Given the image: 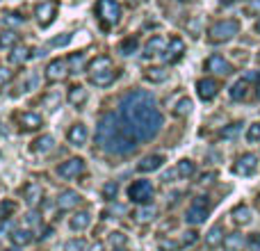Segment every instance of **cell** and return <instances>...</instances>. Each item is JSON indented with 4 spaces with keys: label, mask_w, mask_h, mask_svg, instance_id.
Wrapping results in <instances>:
<instances>
[{
    "label": "cell",
    "mask_w": 260,
    "mask_h": 251,
    "mask_svg": "<svg viewBox=\"0 0 260 251\" xmlns=\"http://www.w3.org/2000/svg\"><path fill=\"white\" fill-rule=\"evenodd\" d=\"M119 114L123 117V121L128 123L130 133L137 142H148L160 133L165 117H162L160 108L155 103V96L148 94L144 89H135L130 94L123 96Z\"/></svg>",
    "instance_id": "obj_1"
},
{
    "label": "cell",
    "mask_w": 260,
    "mask_h": 251,
    "mask_svg": "<svg viewBox=\"0 0 260 251\" xmlns=\"http://www.w3.org/2000/svg\"><path fill=\"white\" fill-rule=\"evenodd\" d=\"M137 139L133 137L128 123L119 112H108L96 125V146L110 155H128L135 151Z\"/></svg>",
    "instance_id": "obj_2"
},
{
    "label": "cell",
    "mask_w": 260,
    "mask_h": 251,
    "mask_svg": "<svg viewBox=\"0 0 260 251\" xmlns=\"http://www.w3.org/2000/svg\"><path fill=\"white\" fill-rule=\"evenodd\" d=\"M240 32V23L235 18H224V21H217L215 25H210L208 30V39L212 44H224V41H231L235 35Z\"/></svg>",
    "instance_id": "obj_3"
},
{
    "label": "cell",
    "mask_w": 260,
    "mask_h": 251,
    "mask_svg": "<svg viewBox=\"0 0 260 251\" xmlns=\"http://www.w3.org/2000/svg\"><path fill=\"white\" fill-rule=\"evenodd\" d=\"M96 16L101 18L103 27L117 25L121 21V5L117 0H96Z\"/></svg>",
    "instance_id": "obj_4"
},
{
    "label": "cell",
    "mask_w": 260,
    "mask_h": 251,
    "mask_svg": "<svg viewBox=\"0 0 260 251\" xmlns=\"http://www.w3.org/2000/svg\"><path fill=\"white\" fill-rule=\"evenodd\" d=\"M208 215H210V203H208V197H197L192 201V206L187 208V212H185V222L192 226H199L203 224V222L208 219Z\"/></svg>",
    "instance_id": "obj_5"
},
{
    "label": "cell",
    "mask_w": 260,
    "mask_h": 251,
    "mask_svg": "<svg viewBox=\"0 0 260 251\" xmlns=\"http://www.w3.org/2000/svg\"><path fill=\"white\" fill-rule=\"evenodd\" d=\"M128 199L130 201H135V203H148L153 199V185H151V180H144V178H139V180H133V185L128 187Z\"/></svg>",
    "instance_id": "obj_6"
},
{
    "label": "cell",
    "mask_w": 260,
    "mask_h": 251,
    "mask_svg": "<svg viewBox=\"0 0 260 251\" xmlns=\"http://www.w3.org/2000/svg\"><path fill=\"white\" fill-rule=\"evenodd\" d=\"M57 174L62 176L64 180H73V178H80L85 174V160L82 158H69L67 162L57 167Z\"/></svg>",
    "instance_id": "obj_7"
},
{
    "label": "cell",
    "mask_w": 260,
    "mask_h": 251,
    "mask_svg": "<svg viewBox=\"0 0 260 251\" xmlns=\"http://www.w3.org/2000/svg\"><path fill=\"white\" fill-rule=\"evenodd\" d=\"M69 76V62L67 59H50L46 67V78L48 82H62Z\"/></svg>",
    "instance_id": "obj_8"
},
{
    "label": "cell",
    "mask_w": 260,
    "mask_h": 251,
    "mask_svg": "<svg viewBox=\"0 0 260 251\" xmlns=\"http://www.w3.org/2000/svg\"><path fill=\"white\" fill-rule=\"evenodd\" d=\"M185 55V41L180 39V37H174V39L169 41V46L165 48V55H162V59H165L167 64H176L180 57Z\"/></svg>",
    "instance_id": "obj_9"
},
{
    "label": "cell",
    "mask_w": 260,
    "mask_h": 251,
    "mask_svg": "<svg viewBox=\"0 0 260 251\" xmlns=\"http://www.w3.org/2000/svg\"><path fill=\"white\" fill-rule=\"evenodd\" d=\"M258 167V158L253 153H244V155L238 158V162L233 165V171L238 176H251Z\"/></svg>",
    "instance_id": "obj_10"
},
{
    "label": "cell",
    "mask_w": 260,
    "mask_h": 251,
    "mask_svg": "<svg viewBox=\"0 0 260 251\" xmlns=\"http://www.w3.org/2000/svg\"><path fill=\"white\" fill-rule=\"evenodd\" d=\"M197 94L201 101H212L219 94V82L215 78H203V80L197 82Z\"/></svg>",
    "instance_id": "obj_11"
},
{
    "label": "cell",
    "mask_w": 260,
    "mask_h": 251,
    "mask_svg": "<svg viewBox=\"0 0 260 251\" xmlns=\"http://www.w3.org/2000/svg\"><path fill=\"white\" fill-rule=\"evenodd\" d=\"M35 16H37V21H39V25H50V23L55 21V16H57V5L55 3H41V5H37V9H35Z\"/></svg>",
    "instance_id": "obj_12"
},
{
    "label": "cell",
    "mask_w": 260,
    "mask_h": 251,
    "mask_svg": "<svg viewBox=\"0 0 260 251\" xmlns=\"http://www.w3.org/2000/svg\"><path fill=\"white\" fill-rule=\"evenodd\" d=\"M206 71L217 73V76H229V73L233 71V67H231V62L224 59L221 55H210V57L206 59Z\"/></svg>",
    "instance_id": "obj_13"
},
{
    "label": "cell",
    "mask_w": 260,
    "mask_h": 251,
    "mask_svg": "<svg viewBox=\"0 0 260 251\" xmlns=\"http://www.w3.org/2000/svg\"><path fill=\"white\" fill-rule=\"evenodd\" d=\"M16 121L18 125H21V130H39L41 125H44V119H41V114H37V112H21V114H16Z\"/></svg>",
    "instance_id": "obj_14"
},
{
    "label": "cell",
    "mask_w": 260,
    "mask_h": 251,
    "mask_svg": "<svg viewBox=\"0 0 260 251\" xmlns=\"http://www.w3.org/2000/svg\"><path fill=\"white\" fill-rule=\"evenodd\" d=\"M67 139H69V144H73V146H85L87 139H89L87 125L85 123H73L67 133Z\"/></svg>",
    "instance_id": "obj_15"
},
{
    "label": "cell",
    "mask_w": 260,
    "mask_h": 251,
    "mask_svg": "<svg viewBox=\"0 0 260 251\" xmlns=\"http://www.w3.org/2000/svg\"><path fill=\"white\" fill-rule=\"evenodd\" d=\"M162 165H165V155H160V153H151V155L142 158V162L137 165V169L142 171V174H151V171L160 169Z\"/></svg>",
    "instance_id": "obj_16"
},
{
    "label": "cell",
    "mask_w": 260,
    "mask_h": 251,
    "mask_svg": "<svg viewBox=\"0 0 260 251\" xmlns=\"http://www.w3.org/2000/svg\"><path fill=\"white\" fill-rule=\"evenodd\" d=\"M23 199H25L27 206H37V203H41V199H44V187L32 180V183H27L25 187H23Z\"/></svg>",
    "instance_id": "obj_17"
},
{
    "label": "cell",
    "mask_w": 260,
    "mask_h": 251,
    "mask_svg": "<svg viewBox=\"0 0 260 251\" xmlns=\"http://www.w3.org/2000/svg\"><path fill=\"white\" fill-rule=\"evenodd\" d=\"M80 203H82L80 194L73 192V190H67V192H62V194H59V199H57V208H59V210H71V208L80 206Z\"/></svg>",
    "instance_id": "obj_18"
},
{
    "label": "cell",
    "mask_w": 260,
    "mask_h": 251,
    "mask_svg": "<svg viewBox=\"0 0 260 251\" xmlns=\"http://www.w3.org/2000/svg\"><path fill=\"white\" fill-rule=\"evenodd\" d=\"M112 67V59L108 57V55H99V57H94L89 62V67H87V71H89V76H96V73H105L110 71Z\"/></svg>",
    "instance_id": "obj_19"
},
{
    "label": "cell",
    "mask_w": 260,
    "mask_h": 251,
    "mask_svg": "<svg viewBox=\"0 0 260 251\" xmlns=\"http://www.w3.org/2000/svg\"><path fill=\"white\" fill-rule=\"evenodd\" d=\"M69 226H71L73 231H87L91 226V215L89 210H78L76 215L69 219Z\"/></svg>",
    "instance_id": "obj_20"
},
{
    "label": "cell",
    "mask_w": 260,
    "mask_h": 251,
    "mask_svg": "<svg viewBox=\"0 0 260 251\" xmlns=\"http://www.w3.org/2000/svg\"><path fill=\"white\" fill-rule=\"evenodd\" d=\"M157 53H165V39L162 35H153L144 46V57H155Z\"/></svg>",
    "instance_id": "obj_21"
},
{
    "label": "cell",
    "mask_w": 260,
    "mask_h": 251,
    "mask_svg": "<svg viewBox=\"0 0 260 251\" xmlns=\"http://www.w3.org/2000/svg\"><path fill=\"white\" fill-rule=\"evenodd\" d=\"M69 103L73 105V108H82V105L87 103V89L82 85H73L71 89H69Z\"/></svg>",
    "instance_id": "obj_22"
},
{
    "label": "cell",
    "mask_w": 260,
    "mask_h": 251,
    "mask_svg": "<svg viewBox=\"0 0 260 251\" xmlns=\"http://www.w3.org/2000/svg\"><path fill=\"white\" fill-rule=\"evenodd\" d=\"M30 55H32V50L27 48V46L16 44V46L12 48V53H9V62H12L14 67H18V64H23L25 59H30Z\"/></svg>",
    "instance_id": "obj_23"
},
{
    "label": "cell",
    "mask_w": 260,
    "mask_h": 251,
    "mask_svg": "<svg viewBox=\"0 0 260 251\" xmlns=\"http://www.w3.org/2000/svg\"><path fill=\"white\" fill-rule=\"evenodd\" d=\"M247 247V240H244L242 233H231L224 238V249L226 251H242Z\"/></svg>",
    "instance_id": "obj_24"
},
{
    "label": "cell",
    "mask_w": 260,
    "mask_h": 251,
    "mask_svg": "<svg viewBox=\"0 0 260 251\" xmlns=\"http://www.w3.org/2000/svg\"><path fill=\"white\" fill-rule=\"evenodd\" d=\"M114 80H117V71H114V69H110V71H105V73L89 76V82L91 85H96V87H110Z\"/></svg>",
    "instance_id": "obj_25"
},
{
    "label": "cell",
    "mask_w": 260,
    "mask_h": 251,
    "mask_svg": "<svg viewBox=\"0 0 260 251\" xmlns=\"http://www.w3.org/2000/svg\"><path fill=\"white\" fill-rule=\"evenodd\" d=\"M206 244H208L210 249H215V247H219V244H224V229H221V224H215L210 231H208Z\"/></svg>",
    "instance_id": "obj_26"
},
{
    "label": "cell",
    "mask_w": 260,
    "mask_h": 251,
    "mask_svg": "<svg viewBox=\"0 0 260 251\" xmlns=\"http://www.w3.org/2000/svg\"><path fill=\"white\" fill-rule=\"evenodd\" d=\"M53 146H55V139L50 137V135H41V137H37L35 142H32V153H48V151H53Z\"/></svg>",
    "instance_id": "obj_27"
},
{
    "label": "cell",
    "mask_w": 260,
    "mask_h": 251,
    "mask_svg": "<svg viewBox=\"0 0 260 251\" xmlns=\"http://www.w3.org/2000/svg\"><path fill=\"white\" fill-rule=\"evenodd\" d=\"M247 96H249V78H242V80H238L233 87H231V99L244 101Z\"/></svg>",
    "instance_id": "obj_28"
},
{
    "label": "cell",
    "mask_w": 260,
    "mask_h": 251,
    "mask_svg": "<svg viewBox=\"0 0 260 251\" xmlns=\"http://www.w3.org/2000/svg\"><path fill=\"white\" fill-rule=\"evenodd\" d=\"M231 217H233L235 224L247 226L249 222H251V210H249V206H235L233 212H231Z\"/></svg>",
    "instance_id": "obj_29"
},
{
    "label": "cell",
    "mask_w": 260,
    "mask_h": 251,
    "mask_svg": "<svg viewBox=\"0 0 260 251\" xmlns=\"http://www.w3.org/2000/svg\"><path fill=\"white\" fill-rule=\"evenodd\" d=\"M192 108H194V103H192V99H187V96H185V99H180L178 103L174 105V117H189V114H192Z\"/></svg>",
    "instance_id": "obj_30"
},
{
    "label": "cell",
    "mask_w": 260,
    "mask_h": 251,
    "mask_svg": "<svg viewBox=\"0 0 260 251\" xmlns=\"http://www.w3.org/2000/svg\"><path fill=\"white\" fill-rule=\"evenodd\" d=\"M85 64H87L85 53H73L71 57H69V71L71 73H82L85 71Z\"/></svg>",
    "instance_id": "obj_31"
},
{
    "label": "cell",
    "mask_w": 260,
    "mask_h": 251,
    "mask_svg": "<svg viewBox=\"0 0 260 251\" xmlns=\"http://www.w3.org/2000/svg\"><path fill=\"white\" fill-rule=\"evenodd\" d=\"M9 238H12V242L18 244V247H25V244L32 242V233L30 231H25V229H14Z\"/></svg>",
    "instance_id": "obj_32"
},
{
    "label": "cell",
    "mask_w": 260,
    "mask_h": 251,
    "mask_svg": "<svg viewBox=\"0 0 260 251\" xmlns=\"http://www.w3.org/2000/svg\"><path fill=\"white\" fill-rule=\"evenodd\" d=\"M155 215H157L155 208H153V206H146V203H144L142 208H137V210H135L133 217H135L137 222H142V224H146V222H151Z\"/></svg>",
    "instance_id": "obj_33"
},
{
    "label": "cell",
    "mask_w": 260,
    "mask_h": 251,
    "mask_svg": "<svg viewBox=\"0 0 260 251\" xmlns=\"http://www.w3.org/2000/svg\"><path fill=\"white\" fill-rule=\"evenodd\" d=\"M144 78H146L148 82H165L167 80V71L160 67H151L144 71Z\"/></svg>",
    "instance_id": "obj_34"
},
{
    "label": "cell",
    "mask_w": 260,
    "mask_h": 251,
    "mask_svg": "<svg viewBox=\"0 0 260 251\" xmlns=\"http://www.w3.org/2000/svg\"><path fill=\"white\" fill-rule=\"evenodd\" d=\"M16 44H18V35L14 30L0 32V48H14Z\"/></svg>",
    "instance_id": "obj_35"
},
{
    "label": "cell",
    "mask_w": 260,
    "mask_h": 251,
    "mask_svg": "<svg viewBox=\"0 0 260 251\" xmlns=\"http://www.w3.org/2000/svg\"><path fill=\"white\" fill-rule=\"evenodd\" d=\"M194 171H197V167H194L192 160H180L178 165H176V174L183 176V178H189Z\"/></svg>",
    "instance_id": "obj_36"
},
{
    "label": "cell",
    "mask_w": 260,
    "mask_h": 251,
    "mask_svg": "<svg viewBox=\"0 0 260 251\" xmlns=\"http://www.w3.org/2000/svg\"><path fill=\"white\" fill-rule=\"evenodd\" d=\"M14 212H16V203H14L12 199H3V201H0V222L12 217Z\"/></svg>",
    "instance_id": "obj_37"
},
{
    "label": "cell",
    "mask_w": 260,
    "mask_h": 251,
    "mask_svg": "<svg viewBox=\"0 0 260 251\" xmlns=\"http://www.w3.org/2000/svg\"><path fill=\"white\" fill-rule=\"evenodd\" d=\"M137 48H139V41L135 39V37H128V39H123L121 44H119L121 55H133V53H137Z\"/></svg>",
    "instance_id": "obj_38"
},
{
    "label": "cell",
    "mask_w": 260,
    "mask_h": 251,
    "mask_svg": "<svg viewBox=\"0 0 260 251\" xmlns=\"http://www.w3.org/2000/svg\"><path fill=\"white\" fill-rule=\"evenodd\" d=\"M240 133H242V123H240V121H235V123L226 125V128L221 130L219 135H221V139H235Z\"/></svg>",
    "instance_id": "obj_39"
},
{
    "label": "cell",
    "mask_w": 260,
    "mask_h": 251,
    "mask_svg": "<svg viewBox=\"0 0 260 251\" xmlns=\"http://www.w3.org/2000/svg\"><path fill=\"white\" fill-rule=\"evenodd\" d=\"M157 247H160V251H178L180 247H183V242H178V240H160V244H157Z\"/></svg>",
    "instance_id": "obj_40"
},
{
    "label": "cell",
    "mask_w": 260,
    "mask_h": 251,
    "mask_svg": "<svg viewBox=\"0 0 260 251\" xmlns=\"http://www.w3.org/2000/svg\"><path fill=\"white\" fill-rule=\"evenodd\" d=\"M87 249V242L85 240H69L67 244H64V251H85Z\"/></svg>",
    "instance_id": "obj_41"
},
{
    "label": "cell",
    "mask_w": 260,
    "mask_h": 251,
    "mask_svg": "<svg viewBox=\"0 0 260 251\" xmlns=\"http://www.w3.org/2000/svg\"><path fill=\"white\" fill-rule=\"evenodd\" d=\"M247 139L249 142H260V121H256V123H251L249 125V130H247Z\"/></svg>",
    "instance_id": "obj_42"
},
{
    "label": "cell",
    "mask_w": 260,
    "mask_h": 251,
    "mask_svg": "<svg viewBox=\"0 0 260 251\" xmlns=\"http://www.w3.org/2000/svg\"><path fill=\"white\" fill-rule=\"evenodd\" d=\"M5 23H7V25H21L23 16L21 14H16V12H7L5 14Z\"/></svg>",
    "instance_id": "obj_43"
},
{
    "label": "cell",
    "mask_w": 260,
    "mask_h": 251,
    "mask_svg": "<svg viewBox=\"0 0 260 251\" xmlns=\"http://www.w3.org/2000/svg\"><path fill=\"white\" fill-rule=\"evenodd\" d=\"M117 190H119V185H117V183H108V185L103 187V197L108 199V201H112V199L117 197Z\"/></svg>",
    "instance_id": "obj_44"
},
{
    "label": "cell",
    "mask_w": 260,
    "mask_h": 251,
    "mask_svg": "<svg viewBox=\"0 0 260 251\" xmlns=\"http://www.w3.org/2000/svg\"><path fill=\"white\" fill-rule=\"evenodd\" d=\"M199 240V235H197V231H187V233H183V247H189V244H194Z\"/></svg>",
    "instance_id": "obj_45"
},
{
    "label": "cell",
    "mask_w": 260,
    "mask_h": 251,
    "mask_svg": "<svg viewBox=\"0 0 260 251\" xmlns=\"http://www.w3.org/2000/svg\"><path fill=\"white\" fill-rule=\"evenodd\" d=\"M71 41V35H59V37H55V39H50V46H64V44H69Z\"/></svg>",
    "instance_id": "obj_46"
},
{
    "label": "cell",
    "mask_w": 260,
    "mask_h": 251,
    "mask_svg": "<svg viewBox=\"0 0 260 251\" xmlns=\"http://www.w3.org/2000/svg\"><path fill=\"white\" fill-rule=\"evenodd\" d=\"M247 247H249V249H251V251H260V233H253V235H251V238H249Z\"/></svg>",
    "instance_id": "obj_47"
},
{
    "label": "cell",
    "mask_w": 260,
    "mask_h": 251,
    "mask_svg": "<svg viewBox=\"0 0 260 251\" xmlns=\"http://www.w3.org/2000/svg\"><path fill=\"white\" fill-rule=\"evenodd\" d=\"M110 242H112L114 247H121V244H126V235H123V233H112Z\"/></svg>",
    "instance_id": "obj_48"
},
{
    "label": "cell",
    "mask_w": 260,
    "mask_h": 251,
    "mask_svg": "<svg viewBox=\"0 0 260 251\" xmlns=\"http://www.w3.org/2000/svg\"><path fill=\"white\" fill-rule=\"evenodd\" d=\"M9 80H12V71L9 69H0V87L7 85Z\"/></svg>",
    "instance_id": "obj_49"
},
{
    "label": "cell",
    "mask_w": 260,
    "mask_h": 251,
    "mask_svg": "<svg viewBox=\"0 0 260 251\" xmlns=\"http://www.w3.org/2000/svg\"><path fill=\"white\" fill-rule=\"evenodd\" d=\"M247 9H249V14H258L260 12V0H251Z\"/></svg>",
    "instance_id": "obj_50"
},
{
    "label": "cell",
    "mask_w": 260,
    "mask_h": 251,
    "mask_svg": "<svg viewBox=\"0 0 260 251\" xmlns=\"http://www.w3.org/2000/svg\"><path fill=\"white\" fill-rule=\"evenodd\" d=\"M25 222H27V224H39V215H37V212H27Z\"/></svg>",
    "instance_id": "obj_51"
},
{
    "label": "cell",
    "mask_w": 260,
    "mask_h": 251,
    "mask_svg": "<svg viewBox=\"0 0 260 251\" xmlns=\"http://www.w3.org/2000/svg\"><path fill=\"white\" fill-rule=\"evenodd\" d=\"M212 178H215V174H206V176H203V178H201V183H210Z\"/></svg>",
    "instance_id": "obj_52"
},
{
    "label": "cell",
    "mask_w": 260,
    "mask_h": 251,
    "mask_svg": "<svg viewBox=\"0 0 260 251\" xmlns=\"http://www.w3.org/2000/svg\"><path fill=\"white\" fill-rule=\"evenodd\" d=\"M130 5H137V3H144V0H128Z\"/></svg>",
    "instance_id": "obj_53"
},
{
    "label": "cell",
    "mask_w": 260,
    "mask_h": 251,
    "mask_svg": "<svg viewBox=\"0 0 260 251\" xmlns=\"http://www.w3.org/2000/svg\"><path fill=\"white\" fill-rule=\"evenodd\" d=\"M256 30L260 32V18H258V23H256Z\"/></svg>",
    "instance_id": "obj_54"
},
{
    "label": "cell",
    "mask_w": 260,
    "mask_h": 251,
    "mask_svg": "<svg viewBox=\"0 0 260 251\" xmlns=\"http://www.w3.org/2000/svg\"><path fill=\"white\" fill-rule=\"evenodd\" d=\"M258 99H260V78H258Z\"/></svg>",
    "instance_id": "obj_55"
},
{
    "label": "cell",
    "mask_w": 260,
    "mask_h": 251,
    "mask_svg": "<svg viewBox=\"0 0 260 251\" xmlns=\"http://www.w3.org/2000/svg\"><path fill=\"white\" fill-rule=\"evenodd\" d=\"M178 3H192V0H178Z\"/></svg>",
    "instance_id": "obj_56"
},
{
    "label": "cell",
    "mask_w": 260,
    "mask_h": 251,
    "mask_svg": "<svg viewBox=\"0 0 260 251\" xmlns=\"http://www.w3.org/2000/svg\"><path fill=\"white\" fill-rule=\"evenodd\" d=\"M7 251H18V249H7Z\"/></svg>",
    "instance_id": "obj_57"
},
{
    "label": "cell",
    "mask_w": 260,
    "mask_h": 251,
    "mask_svg": "<svg viewBox=\"0 0 260 251\" xmlns=\"http://www.w3.org/2000/svg\"><path fill=\"white\" fill-rule=\"evenodd\" d=\"M114 251H123V249H114Z\"/></svg>",
    "instance_id": "obj_58"
},
{
    "label": "cell",
    "mask_w": 260,
    "mask_h": 251,
    "mask_svg": "<svg viewBox=\"0 0 260 251\" xmlns=\"http://www.w3.org/2000/svg\"><path fill=\"white\" fill-rule=\"evenodd\" d=\"M258 62H260V53H258Z\"/></svg>",
    "instance_id": "obj_59"
}]
</instances>
